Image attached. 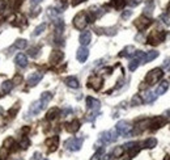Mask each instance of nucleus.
<instances>
[{"label":"nucleus","instance_id":"nucleus-7","mask_svg":"<svg viewBox=\"0 0 170 160\" xmlns=\"http://www.w3.org/2000/svg\"><path fill=\"white\" fill-rule=\"evenodd\" d=\"M102 83H103L102 78H99V76H97V75H93L89 78V80H88V87L93 88L94 91H98V89L102 87Z\"/></svg>","mask_w":170,"mask_h":160},{"label":"nucleus","instance_id":"nucleus-32","mask_svg":"<svg viewBox=\"0 0 170 160\" xmlns=\"http://www.w3.org/2000/svg\"><path fill=\"white\" fill-rule=\"evenodd\" d=\"M45 29H46V24H41L39 27H37V28H35L33 36H39L41 33H43V30H45Z\"/></svg>","mask_w":170,"mask_h":160},{"label":"nucleus","instance_id":"nucleus-42","mask_svg":"<svg viewBox=\"0 0 170 160\" xmlns=\"http://www.w3.org/2000/svg\"><path fill=\"white\" fill-rule=\"evenodd\" d=\"M41 158H42V155H41V152H35L33 156H31V159L30 160H41Z\"/></svg>","mask_w":170,"mask_h":160},{"label":"nucleus","instance_id":"nucleus-46","mask_svg":"<svg viewBox=\"0 0 170 160\" xmlns=\"http://www.w3.org/2000/svg\"><path fill=\"white\" fill-rule=\"evenodd\" d=\"M42 2V0H30V4L31 5H37V4H39Z\"/></svg>","mask_w":170,"mask_h":160},{"label":"nucleus","instance_id":"nucleus-30","mask_svg":"<svg viewBox=\"0 0 170 160\" xmlns=\"http://www.w3.org/2000/svg\"><path fill=\"white\" fill-rule=\"evenodd\" d=\"M28 46V41L26 40H17L15 43V47L16 49H25Z\"/></svg>","mask_w":170,"mask_h":160},{"label":"nucleus","instance_id":"nucleus-1","mask_svg":"<svg viewBox=\"0 0 170 160\" xmlns=\"http://www.w3.org/2000/svg\"><path fill=\"white\" fill-rule=\"evenodd\" d=\"M162 75L163 74H162V70L161 68H154V70H152V71H149L147 74L145 83H147L148 85H153V84H156V83L162 78Z\"/></svg>","mask_w":170,"mask_h":160},{"label":"nucleus","instance_id":"nucleus-16","mask_svg":"<svg viewBox=\"0 0 170 160\" xmlns=\"http://www.w3.org/2000/svg\"><path fill=\"white\" fill-rule=\"evenodd\" d=\"M86 105H88V108H89V109L97 112V110L99 109V106H101V102H99L97 99L88 97V99H86Z\"/></svg>","mask_w":170,"mask_h":160},{"label":"nucleus","instance_id":"nucleus-39","mask_svg":"<svg viewBox=\"0 0 170 160\" xmlns=\"http://www.w3.org/2000/svg\"><path fill=\"white\" fill-rule=\"evenodd\" d=\"M38 51H39V47H33V49L29 50V55H31V56H37V55H38Z\"/></svg>","mask_w":170,"mask_h":160},{"label":"nucleus","instance_id":"nucleus-12","mask_svg":"<svg viewBox=\"0 0 170 160\" xmlns=\"http://www.w3.org/2000/svg\"><path fill=\"white\" fill-rule=\"evenodd\" d=\"M63 53L62 51H59V50H54L53 53H51V55H50V63L51 65H58V63L63 59Z\"/></svg>","mask_w":170,"mask_h":160},{"label":"nucleus","instance_id":"nucleus-49","mask_svg":"<svg viewBox=\"0 0 170 160\" xmlns=\"http://www.w3.org/2000/svg\"><path fill=\"white\" fill-rule=\"evenodd\" d=\"M102 160H110V156H105V159H102Z\"/></svg>","mask_w":170,"mask_h":160},{"label":"nucleus","instance_id":"nucleus-15","mask_svg":"<svg viewBox=\"0 0 170 160\" xmlns=\"http://www.w3.org/2000/svg\"><path fill=\"white\" fill-rule=\"evenodd\" d=\"M157 56H159V51H154V50L148 51V53H144V56H143L141 63H143V65H145V63H148V62H150V61L156 59Z\"/></svg>","mask_w":170,"mask_h":160},{"label":"nucleus","instance_id":"nucleus-22","mask_svg":"<svg viewBox=\"0 0 170 160\" xmlns=\"http://www.w3.org/2000/svg\"><path fill=\"white\" fill-rule=\"evenodd\" d=\"M156 146H157V139H156V138H148L145 142L143 143V147H144V148H148V150L154 148Z\"/></svg>","mask_w":170,"mask_h":160},{"label":"nucleus","instance_id":"nucleus-13","mask_svg":"<svg viewBox=\"0 0 170 160\" xmlns=\"http://www.w3.org/2000/svg\"><path fill=\"white\" fill-rule=\"evenodd\" d=\"M42 109H45V105L41 102V100L39 101H37V102H34L33 105L30 106V110H29V114L30 116H37Z\"/></svg>","mask_w":170,"mask_h":160},{"label":"nucleus","instance_id":"nucleus-43","mask_svg":"<svg viewBox=\"0 0 170 160\" xmlns=\"http://www.w3.org/2000/svg\"><path fill=\"white\" fill-rule=\"evenodd\" d=\"M5 5H7V3H5L4 0H0V13L5 11Z\"/></svg>","mask_w":170,"mask_h":160},{"label":"nucleus","instance_id":"nucleus-9","mask_svg":"<svg viewBox=\"0 0 170 160\" xmlns=\"http://www.w3.org/2000/svg\"><path fill=\"white\" fill-rule=\"evenodd\" d=\"M42 78H43V75L41 74V72H34V74H31L29 78H28V85L29 87H34V85H37L38 83L42 80Z\"/></svg>","mask_w":170,"mask_h":160},{"label":"nucleus","instance_id":"nucleus-3","mask_svg":"<svg viewBox=\"0 0 170 160\" xmlns=\"http://www.w3.org/2000/svg\"><path fill=\"white\" fill-rule=\"evenodd\" d=\"M131 129H132V126L127 122V121H119L115 126V131L118 133V135H124V137L130 135Z\"/></svg>","mask_w":170,"mask_h":160},{"label":"nucleus","instance_id":"nucleus-18","mask_svg":"<svg viewBox=\"0 0 170 160\" xmlns=\"http://www.w3.org/2000/svg\"><path fill=\"white\" fill-rule=\"evenodd\" d=\"M66 129H67L68 133H76V131H79V129H80V121L79 119H73L72 122L66 125Z\"/></svg>","mask_w":170,"mask_h":160},{"label":"nucleus","instance_id":"nucleus-10","mask_svg":"<svg viewBox=\"0 0 170 160\" xmlns=\"http://www.w3.org/2000/svg\"><path fill=\"white\" fill-rule=\"evenodd\" d=\"M58 144H59V137H51V138L46 139V146L48 147V152L56 151Z\"/></svg>","mask_w":170,"mask_h":160},{"label":"nucleus","instance_id":"nucleus-8","mask_svg":"<svg viewBox=\"0 0 170 160\" xmlns=\"http://www.w3.org/2000/svg\"><path fill=\"white\" fill-rule=\"evenodd\" d=\"M150 24H152V21H150L149 18L145 17V15H144V16H140V17L135 21V27L139 29V30H144V29H147Z\"/></svg>","mask_w":170,"mask_h":160},{"label":"nucleus","instance_id":"nucleus-21","mask_svg":"<svg viewBox=\"0 0 170 160\" xmlns=\"http://www.w3.org/2000/svg\"><path fill=\"white\" fill-rule=\"evenodd\" d=\"M59 114H60V109H58V108H51V109L47 112L46 118H47L48 121H53V119H55L56 117H58Z\"/></svg>","mask_w":170,"mask_h":160},{"label":"nucleus","instance_id":"nucleus-50","mask_svg":"<svg viewBox=\"0 0 170 160\" xmlns=\"http://www.w3.org/2000/svg\"><path fill=\"white\" fill-rule=\"evenodd\" d=\"M168 11H169V13H170V4H169V7H168Z\"/></svg>","mask_w":170,"mask_h":160},{"label":"nucleus","instance_id":"nucleus-44","mask_svg":"<svg viewBox=\"0 0 170 160\" xmlns=\"http://www.w3.org/2000/svg\"><path fill=\"white\" fill-rule=\"evenodd\" d=\"M160 18H161V20H163L162 22H165V24H168V25L170 24V21H169V17H168L166 15H161V16H160Z\"/></svg>","mask_w":170,"mask_h":160},{"label":"nucleus","instance_id":"nucleus-23","mask_svg":"<svg viewBox=\"0 0 170 160\" xmlns=\"http://www.w3.org/2000/svg\"><path fill=\"white\" fill-rule=\"evenodd\" d=\"M168 89H169V83H168V81H162L161 84L159 85V88L156 89V95H159V96H160V95H163V93L168 91Z\"/></svg>","mask_w":170,"mask_h":160},{"label":"nucleus","instance_id":"nucleus-35","mask_svg":"<svg viewBox=\"0 0 170 160\" xmlns=\"http://www.w3.org/2000/svg\"><path fill=\"white\" fill-rule=\"evenodd\" d=\"M29 144H30V140H29L28 138H22V140L20 142V147H21L22 150L28 148V147H29Z\"/></svg>","mask_w":170,"mask_h":160},{"label":"nucleus","instance_id":"nucleus-33","mask_svg":"<svg viewBox=\"0 0 170 160\" xmlns=\"http://www.w3.org/2000/svg\"><path fill=\"white\" fill-rule=\"evenodd\" d=\"M141 102H143V100H141L140 96H139V95H135L134 99H132V105L137 106V105H141Z\"/></svg>","mask_w":170,"mask_h":160},{"label":"nucleus","instance_id":"nucleus-17","mask_svg":"<svg viewBox=\"0 0 170 160\" xmlns=\"http://www.w3.org/2000/svg\"><path fill=\"white\" fill-rule=\"evenodd\" d=\"M15 62H16V65H17L18 67H26V66H28V58H26V55L22 54V53H20V54L16 55Z\"/></svg>","mask_w":170,"mask_h":160},{"label":"nucleus","instance_id":"nucleus-28","mask_svg":"<svg viewBox=\"0 0 170 160\" xmlns=\"http://www.w3.org/2000/svg\"><path fill=\"white\" fill-rule=\"evenodd\" d=\"M156 93H153V92H147L145 93V96H144V101H145V102H148V104H149V102H153L154 100H156Z\"/></svg>","mask_w":170,"mask_h":160},{"label":"nucleus","instance_id":"nucleus-4","mask_svg":"<svg viewBox=\"0 0 170 160\" xmlns=\"http://www.w3.org/2000/svg\"><path fill=\"white\" fill-rule=\"evenodd\" d=\"M166 36H168L166 32H161V30L160 32H153V33L148 37V43H150V45H159V43L165 41Z\"/></svg>","mask_w":170,"mask_h":160},{"label":"nucleus","instance_id":"nucleus-29","mask_svg":"<svg viewBox=\"0 0 170 160\" xmlns=\"http://www.w3.org/2000/svg\"><path fill=\"white\" fill-rule=\"evenodd\" d=\"M123 152H124V147L119 146V147H117L114 151H113V156H114V158H121L123 155Z\"/></svg>","mask_w":170,"mask_h":160},{"label":"nucleus","instance_id":"nucleus-26","mask_svg":"<svg viewBox=\"0 0 170 160\" xmlns=\"http://www.w3.org/2000/svg\"><path fill=\"white\" fill-rule=\"evenodd\" d=\"M53 99V95L50 93V92H43L42 93V96H41V102L43 105H45V108H46V105L50 102V100Z\"/></svg>","mask_w":170,"mask_h":160},{"label":"nucleus","instance_id":"nucleus-47","mask_svg":"<svg viewBox=\"0 0 170 160\" xmlns=\"http://www.w3.org/2000/svg\"><path fill=\"white\" fill-rule=\"evenodd\" d=\"M140 2H141V0H132V2H131V5H137Z\"/></svg>","mask_w":170,"mask_h":160},{"label":"nucleus","instance_id":"nucleus-34","mask_svg":"<svg viewBox=\"0 0 170 160\" xmlns=\"http://www.w3.org/2000/svg\"><path fill=\"white\" fill-rule=\"evenodd\" d=\"M25 24H26V21H25V17L24 16L20 15V16L16 18V22H15L16 27H21V25H25Z\"/></svg>","mask_w":170,"mask_h":160},{"label":"nucleus","instance_id":"nucleus-40","mask_svg":"<svg viewBox=\"0 0 170 160\" xmlns=\"http://www.w3.org/2000/svg\"><path fill=\"white\" fill-rule=\"evenodd\" d=\"M131 15H132V11H126V12H123V13H122V18H123V20H127Z\"/></svg>","mask_w":170,"mask_h":160},{"label":"nucleus","instance_id":"nucleus-48","mask_svg":"<svg viewBox=\"0 0 170 160\" xmlns=\"http://www.w3.org/2000/svg\"><path fill=\"white\" fill-rule=\"evenodd\" d=\"M81 2H85V0H73L72 4H73V5H77V4H79V3H81Z\"/></svg>","mask_w":170,"mask_h":160},{"label":"nucleus","instance_id":"nucleus-45","mask_svg":"<svg viewBox=\"0 0 170 160\" xmlns=\"http://www.w3.org/2000/svg\"><path fill=\"white\" fill-rule=\"evenodd\" d=\"M21 80H22V76L21 75H17V76H15L13 83H15V84H18V83H21Z\"/></svg>","mask_w":170,"mask_h":160},{"label":"nucleus","instance_id":"nucleus-27","mask_svg":"<svg viewBox=\"0 0 170 160\" xmlns=\"http://www.w3.org/2000/svg\"><path fill=\"white\" fill-rule=\"evenodd\" d=\"M153 8H154V3H153V0H149V2L147 3V7L145 9H144V15H152V12H153Z\"/></svg>","mask_w":170,"mask_h":160},{"label":"nucleus","instance_id":"nucleus-41","mask_svg":"<svg viewBox=\"0 0 170 160\" xmlns=\"http://www.w3.org/2000/svg\"><path fill=\"white\" fill-rule=\"evenodd\" d=\"M17 110H18V106H13V108H12V109H9V110H8V114H9L11 117H13V114H15Z\"/></svg>","mask_w":170,"mask_h":160},{"label":"nucleus","instance_id":"nucleus-38","mask_svg":"<svg viewBox=\"0 0 170 160\" xmlns=\"http://www.w3.org/2000/svg\"><path fill=\"white\" fill-rule=\"evenodd\" d=\"M47 13H48L50 17H54V16H56V15L59 13V11L56 9V8H48L47 9Z\"/></svg>","mask_w":170,"mask_h":160},{"label":"nucleus","instance_id":"nucleus-19","mask_svg":"<svg viewBox=\"0 0 170 160\" xmlns=\"http://www.w3.org/2000/svg\"><path fill=\"white\" fill-rule=\"evenodd\" d=\"M90 40H92V33H90V32H83V33L80 34L81 46H86V45H89Z\"/></svg>","mask_w":170,"mask_h":160},{"label":"nucleus","instance_id":"nucleus-14","mask_svg":"<svg viewBox=\"0 0 170 160\" xmlns=\"http://www.w3.org/2000/svg\"><path fill=\"white\" fill-rule=\"evenodd\" d=\"M165 122H166L165 117H156L154 119H150V125L149 126H152V129L156 130V129H160V127H162L163 125H165Z\"/></svg>","mask_w":170,"mask_h":160},{"label":"nucleus","instance_id":"nucleus-11","mask_svg":"<svg viewBox=\"0 0 170 160\" xmlns=\"http://www.w3.org/2000/svg\"><path fill=\"white\" fill-rule=\"evenodd\" d=\"M88 56H89V50H88L85 46H81V47L77 50V55H76L77 61L81 62V63H84V62L88 59Z\"/></svg>","mask_w":170,"mask_h":160},{"label":"nucleus","instance_id":"nucleus-31","mask_svg":"<svg viewBox=\"0 0 170 160\" xmlns=\"http://www.w3.org/2000/svg\"><path fill=\"white\" fill-rule=\"evenodd\" d=\"M111 4H113V7H114V8L121 9V8L123 7V5L126 4V0H113Z\"/></svg>","mask_w":170,"mask_h":160},{"label":"nucleus","instance_id":"nucleus-24","mask_svg":"<svg viewBox=\"0 0 170 160\" xmlns=\"http://www.w3.org/2000/svg\"><path fill=\"white\" fill-rule=\"evenodd\" d=\"M134 53H135V47L134 46H127L119 53V56H131V55H134Z\"/></svg>","mask_w":170,"mask_h":160},{"label":"nucleus","instance_id":"nucleus-5","mask_svg":"<svg viewBox=\"0 0 170 160\" xmlns=\"http://www.w3.org/2000/svg\"><path fill=\"white\" fill-rule=\"evenodd\" d=\"M117 138H118V133L115 130H108L101 134L99 140H101V143H111L114 140H117Z\"/></svg>","mask_w":170,"mask_h":160},{"label":"nucleus","instance_id":"nucleus-2","mask_svg":"<svg viewBox=\"0 0 170 160\" xmlns=\"http://www.w3.org/2000/svg\"><path fill=\"white\" fill-rule=\"evenodd\" d=\"M88 13L86 12H80V13H77L76 16H75L73 18V25L75 28H77L80 30H83L86 25H88Z\"/></svg>","mask_w":170,"mask_h":160},{"label":"nucleus","instance_id":"nucleus-20","mask_svg":"<svg viewBox=\"0 0 170 160\" xmlns=\"http://www.w3.org/2000/svg\"><path fill=\"white\" fill-rule=\"evenodd\" d=\"M64 83L70 87V88H79V80L75 78V76H68V78L64 79Z\"/></svg>","mask_w":170,"mask_h":160},{"label":"nucleus","instance_id":"nucleus-6","mask_svg":"<svg viewBox=\"0 0 170 160\" xmlns=\"http://www.w3.org/2000/svg\"><path fill=\"white\" fill-rule=\"evenodd\" d=\"M83 146V139H79V138H71L66 142V147L67 150L70 151H79Z\"/></svg>","mask_w":170,"mask_h":160},{"label":"nucleus","instance_id":"nucleus-37","mask_svg":"<svg viewBox=\"0 0 170 160\" xmlns=\"http://www.w3.org/2000/svg\"><path fill=\"white\" fill-rule=\"evenodd\" d=\"M7 155H8V148L3 147V148L0 150V160H4L5 158H7Z\"/></svg>","mask_w":170,"mask_h":160},{"label":"nucleus","instance_id":"nucleus-25","mask_svg":"<svg viewBox=\"0 0 170 160\" xmlns=\"http://www.w3.org/2000/svg\"><path fill=\"white\" fill-rule=\"evenodd\" d=\"M13 81H11V80H5L3 84H2V88H3V92L4 93H9L12 91V88H13Z\"/></svg>","mask_w":170,"mask_h":160},{"label":"nucleus","instance_id":"nucleus-36","mask_svg":"<svg viewBox=\"0 0 170 160\" xmlns=\"http://www.w3.org/2000/svg\"><path fill=\"white\" fill-rule=\"evenodd\" d=\"M102 155H103V150L101 148V150H98L94 155L92 156V159L90 160H101V158H102Z\"/></svg>","mask_w":170,"mask_h":160}]
</instances>
